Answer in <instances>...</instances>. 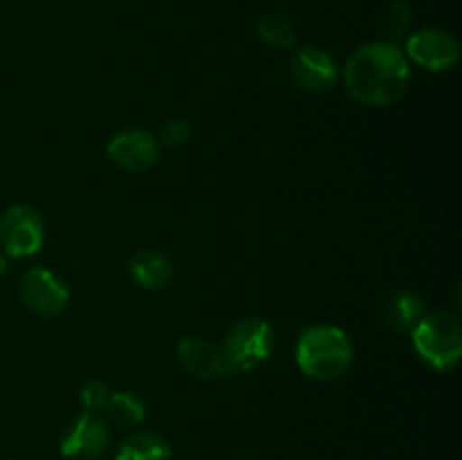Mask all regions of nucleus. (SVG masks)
Segmentation results:
<instances>
[{
	"label": "nucleus",
	"instance_id": "f257e3e1",
	"mask_svg": "<svg viewBox=\"0 0 462 460\" xmlns=\"http://www.w3.org/2000/svg\"><path fill=\"white\" fill-rule=\"evenodd\" d=\"M343 81L350 97L364 106H393L409 93V59L386 41L365 43L347 59Z\"/></svg>",
	"mask_w": 462,
	"mask_h": 460
},
{
	"label": "nucleus",
	"instance_id": "f03ea898",
	"mask_svg": "<svg viewBox=\"0 0 462 460\" xmlns=\"http://www.w3.org/2000/svg\"><path fill=\"white\" fill-rule=\"evenodd\" d=\"M355 347L350 336L334 325H311L296 343V363L314 382H337L350 370Z\"/></svg>",
	"mask_w": 462,
	"mask_h": 460
},
{
	"label": "nucleus",
	"instance_id": "7ed1b4c3",
	"mask_svg": "<svg viewBox=\"0 0 462 460\" xmlns=\"http://www.w3.org/2000/svg\"><path fill=\"white\" fill-rule=\"evenodd\" d=\"M420 359L436 370H451L462 354V327L451 311H427L411 332Z\"/></svg>",
	"mask_w": 462,
	"mask_h": 460
},
{
	"label": "nucleus",
	"instance_id": "20e7f679",
	"mask_svg": "<svg viewBox=\"0 0 462 460\" xmlns=\"http://www.w3.org/2000/svg\"><path fill=\"white\" fill-rule=\"evenodd\" d=\"M221 350H224L226 359H228L233 374L251 373V370L269 361V356L273 354L275 329L271 327L269 320L248 316V318L237 320L230 327Z\"/></svg>",
	"mask_w": 462,
	"mask_h": 460
},
{
	"label": "nucleus",
	"instance_id": "39448f33",
	"mask_svg": "<svg viewBox=\"0 0 462 460\" xmlns=\"http://www.w3.org/2000/svg\"><path fill=\"white\" fill-rule=\"evenodd\" d=\"M45 242V224L30 206H12L0 216V248L7 257L23 260L41 251Z\"/></svg>",
	"mask_w": 462,
	"mask_h": 460
},
{
	"label": "nucleus",
	"instance_id": "423d86ee",
	"mask_svg": "<svg viewBox=\"0 0 462 460\" xmlns=\"http://www.w3.org/2000/svg\"><path fill=\"white\" fill-rule=\"evenodd\" d=\"M406 57L429 72H447L458 63L460 45L449 32L427 27L409 36Z\"/></svg>",
	"mask_w": 462,
	"mask_h": 460
},
{
	"label": "nucleus",
	"instance_id": "0eeeda50",
	"mask_svg": "<svg viewBox=\"0 0 462 460\" xmlns=\"http://www.w3.org/2000/svg\"><path fill=\"white\" fill-rule=\"evenodd\" d=\"M106 152L116 167L131 171V174H143L158 162L161 144H158L156 135H152L149 131L125 129L113 135Z\"/></svg>",
	"mask_w": 462,
	"mask_h": 460
},
{
	"label": "nucleus",
	"instance_id": "6e6552de",
	"mask_svg": "<svg viewBox=\"0 0 462 460\" xmlns=\"http://www.w3.org/2000/svg\"><path fill=\"white\" fill-rule=\"evenodd\" d=\"M21 298L27 309L39 316H59L68 307L70 291L57 273L48 269H30L23 275Z\"/></svg>",
	"mask_w": 462,
	"mask_h": 460
},
{
	"label": "nucleus",
	"instance_id": "1a4fd4ad",
	"mask_svg": "<svg viewBox=\"0 0 462 460\" xmlns=\"http://www.w3.org/2000/svg\"><path fill=\"white\" fill-rule=\"evenodd\" d=\"M289 75L296 81V86L311 95L329 93L338 79L334 59L323 50L310 48V45L293 52L289 61Z\"/></svg>",
	"mask_w": 462,
	"mask_h": 460
},
{
	"label": "nucleus",
	"instance_id": "9d476101",
	"mask_svg": "<svg viewBox=\"0 0 462 460\" xmlns=\"http://www.w3.org/2000/svg\"><path fill=\"white\" fill-rule=\"evenodd\" d=\"M108 428L95 413H81L68 427L61 440V455L68 460H97L108 449Z\"/></svg>",
	"mask_w": 462,
	"mask_h": 460
},
{
	"label": "nucleus",
	"instance_id": "9b49d317",
	"mask_svg": "<svg viewBox=\"0 0 462 460\" xmlns=\"http://www.w3.org/2000/svg\"><path fill=\"white\" fill-rule=\"evenodd\" d=\"M176 359L199 379H224L233 374L224 350L201 336H188L176 345Z\"/></svg>",
	"mask_w": 462,
	"mask_h": 460
},
{
	"label": "nucleus",
	"instance_id": "f8f14e48",
	"mask_svg": "<svg viewBox=\"0 0 462 460\" xmlns=\"http://www.w3.org/2000/svg\"><path fill=\"white\" fill-rule=\"evenodd\" d=\"M129 275L140 289L158 291V289H165L171 282V278H174V264L162 253L144 248V251L135 253L131 257Z\"/></svg>",
	"mask_w": 462,
	"mask_h": 460
},
{
	"label": "nucleus",
	"instance_id": "ddd939ff",
	"mask_svg": "<svg viewBox=\"0 0 462 460\" xmlns=\"http://www.w3.org/2000/svg\"><path fill=\"white\" fill-rule=\"evenodd\" d=\"M427 314L424 300L413 291H397L383 305V320L397 334H411Z\"/></svg>",
	"mask_w": 462,
	"mask_h": 460
},
{
	"label": "nucleus",
	"instance_id": "4468645a",
	"mask_svg": "<svg viewBox=\"0 0 462 460\" xmlns=\"http://www.w3.org/2000/svg\"><path fill=\"white\" fill-rule=\"evenodd\" d=\"M116 460H171V449L156 433H134L117 449Z\"/></svg>",
	"mask_w": 462,
	"mask_h": 460
},
{
	"label": "nucleus",
	"instance_id": "2eb2a0df",
	"mask_svg": "<svg viewBox=\"0 0 462 460\" xmlns=\"http://www.w3.org/2000/svg\"><path fill=\"white\" fill-rule=\"evenodd\" d=\"M104 413L117 427H138L144 419V415H147V406H144V401L138 395L122 391L108 395Z\"/></svg>",
	"mask_w": 462,
	"mask_h": 460
},
{
	"label": "nucleus",
	"instance_id": "dca6fc26",
	"mask_svg": "<svg viewBox=\"0 0 462 460\" xmlns=\"http://www.w3.org/2000/svg\"><path fill=\"white\" fill-rule=\"evenodd\" d=\"M257 36L264 41L266 45L278 50L293 48L298 41L296 27L291 25L287 16H280V14H269V16H262L257 21Z\"/></svg>",
	"mask_w": 462,
	"mask_h": 460
},
{
	"label": "nucleus",
	"instance_id": "f3484780",
	"mask_svg": "<svg viewBox=\"0 0 462 460\" xmlns=\"http://www.w3.org/2000/svg\"><path fill=\"white\" fill-rule=\"evenodd\" d=\"M411 21H413V12H411L409 5L400 3V0L393 3L391 7L386 9V14H383L382 25H379L386 43L395 45V41H400L402 36L406 34V30L411 27Z\"/></svg>",
	"mask_w": 462,
	"mask_h": 460
},
{
	"label": "nucleus",
	"instance_id": "a211bd4d",
	"mask_svg": "<svg viewBox=\"0 0 462 460\" xmlns=\"http://www.w3.org/2000/svg\"><path fill=\"white\" fill-rule=\"evenodd\" d=\"M189 135H192V126L188 124V120L183 117H174V120H167L165 124L158 129V144L170 149H180L189 143Z\"/></svg>",
	"mask_w": 462,
	"mask_h": 460
},
{
	"label": "nucleus",
	"instance_id": "6ab92c4d",
	"mask_svg": "<svg viewBox=\"0 0 462 460\" xmlns=\"http://www.w3.org/2000/svg\"><path fill=\"white\" fill-rule=\"evenodd\" d=\"M108 395H111V391H108L106 383L99 382V379H90V382H86L84 386L79 388V401L86 409V413H99V410H104Z\"/></svg>",
	"mask_w": 462,
	"mask_h": 460
},
{
	"label": "nucleus",
	"instance_id": "aec40b11",
	"mask_svg": "<svg viewBox=\"0 0 462 460\" xmlns=\"http://www.w3.org/2000/svg\"><path fill=\"white\" fill-rule=\"evenodd\" d=\"M5 273H7V255L0 251V278H3Z\"/></svg>",
	"mask_w": 462,
	"mask_h": 460
}]
</instances>
